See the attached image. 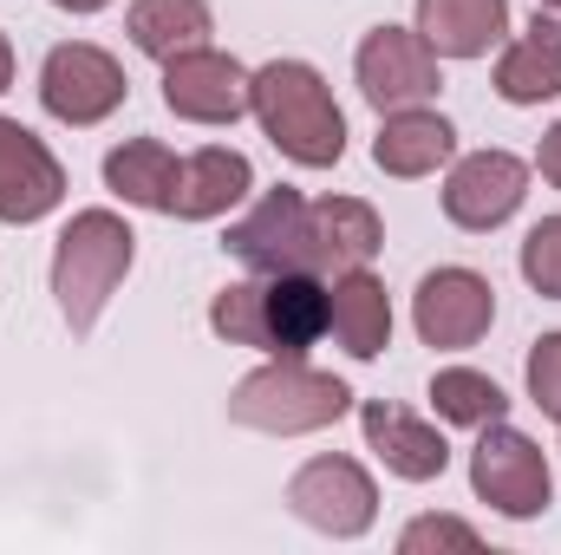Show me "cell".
Instances as JSON below:
<instances>
[{
	"instance_id": "1",
	"label": "cell",
	"mask_w": 561,
	"mask_h": 555,
	"mask_svg": "<svg viewBox=\"0 0 561 555\" xmlns=\"http://www.w3.org/2000/svg\"><path fill=\"white\" fill-rule=\"evenodd\" d=\"M209 333L229 347H255L268 360H307V347L327 333V275L287 269V275L229 281L209 301Z\"/></svg>"
},
{
	"instance_id": "2",
	"label": "cell",
	"mask_w": 561,
	"mask_h": 555,
	"mask_svg": "<svg viewBox=\"0 0 561 555\" xmlns=\"http://www.w3.org/2000/svg\"><path fill=\"white\" fill-rule=\"evenodd\" d=\"M249 118L300 170H333L346 157V112H340L333 86L320 79V66H307V59H268L249 79Z\"/></svg>"
},
{
	"instance_id": "3",
	"label": "cell",
	"mask_w": 561,
	"mask_h": 555,
	"mask_svg": "<svg viewBox=\"0 0 561 555\" xmlns=\"http://www.w3.org/2000/svg\"><path fill=\"white\" fill-rule=\"evenodd\" d=\"M138 262V236L118 209H79L59 242H53V301L59 320L72 327V340H85L99 327V314L112 307V294L125 287Z\"/></svg>"
},
{
	"instance_id": "4",
	"label": "cell",
	"mask_w": 561,
	"mask_h": 555,
	"mask_svg": "<svg viewBox=\"0 0 561 555\" xmlns=\"http://www.w3.org/2000/svg\"><path fill=\"white\" fill-rule=\"evenodd\" d=\"M346 412H353V386L307 360H268L229 393V418L262 438H307V431L340 424Z\"/></svg>"
},
{
	"instance_id": "5",
	"label": "cell",
	"mask_w": 561,
	"mask_h": 555,
	"mask_svg": "<svg viewBox=\"0 0 561 555\" xmlns=\"http://www.w3.org/2000/svg\"><path fill=\"white\" fill-rule=\"evenodd\" d=\"M470 490H477V503H490V510L510 517V523L549 517V503H556L549 451H542L529 431H516L510 418H496V424L477 431V451H470Z\"/></svg>"
},
{
	"instance_id": "6",
	"label": "cell",
	"mask_w": 561,
	"mask_h": 555,
	"mask_svg": "<svg viewBox=\"0 0 561 555\" xmlns=\"http://www.w3.org/2000/svg\"><path fill=\"white\" fill-rule=\"evenodd\" d=\"M287 510L313 530V536H333V543H359L373 523H379V484L359 457H340V451H320L307 457L294 477H287Z\"/></svg>"
},
{
	"instance_id": "7",
	"label": "cell",
	"mask_w": 561,
	"mask_h": 555,
	"mask_svg": "<svg viewBox=\"0 0 561 555\" xmlns=\"http://www.w3.org/2000/svg\"><path fill=\"white\" fill-rule=\"evenodd\" d=\"M125 92H131L125 66H118L105 46H92V39H66V46H53L46 66H39V105H46V118H59V125H72V132L105 125V118L125 105Z\"/></svg>"
},
{
	"instance_id": "8",
	"label": "cell",
	"mask_w": 561,
	"mask_h": 555,
	"mask_svg": "<svg viewBox=\"0 0 561 555\" xmlns=\"http://www.w3.org/2000/svg\"><path fill=\"white\" fill-rule=\"evenodd\" d=\"M353 79L366 92L373 112H405V105H431L444 86V59L424 46L419 26H373L353 53Z\"/></svg>"
},
{
	"instance_id": "9",
	"label": "cell",
	"mask_w": 561,
	"mask_h": 555,
	"mask_svg": "<svg viewBox=\"0 0 561 555\" xmlns=\"http://www.w3.org/2000/svg\"><path fill=\"white\" fill-rule=\"evenodd\" d=\"M529 177H536V163H523L516 150L450 157V170H444V216L457 229H470V236H490L529 203Z\"/></svg>"
},
{
	"instance_id": "10",
	"label": "cell",
	"mask_w": 561,
	"mask_h": 555,
	"mask_svg": "<svg viewBox=\"0 0 561 555\" xmlns=\"http://www.w3.org/2000/svg\"><path fill=\"white\" fill-rule=\"evenodd\" d=\"M249 66L236 53L216 46H190L176 59H163V105L183 125H236L249 118Z\"/></svg>"
},
{
	"instance_id": "11",
	"label": "cell",
	"mask_w": 561,
	"mask_h": 555,
	"mask_svg": "<svg viewBox=\"0 0 561 555\" xmlns=\"http://www.w3.org/2000/svg\"><path fill=\"white\" fill-rule=\"evenodd\" d=\"M490 320H496V287L477 269H457V262L431 269L419 281V294H412V327H419L424 347H437V353L477 347L490 333Z\"/></svg>"
},
{
	"instance_id": "12",
	"label": "cell",
	"mask_w": 561,
	"mask_h": 555,
	"mask_svg": "<svg viewBox=\"0 0 561 555\" xmlns=\"http://www.w3.org/2000/svg\"><path fill=\"white\" fill-rule=\"evenodd\" d=\"M222 249L249 269V275H287V269H307V196L294 183L262 190V203L229 223Z\"/></svg>"
},
{
	"instance_id": "13",
	"label": "cell",
	"mask_w": 561,
	"mask_h": 555,
	"mask_svg": "<svg viewBox=\"0 0 561 555\" xmlns=\"http://www.w3.org/2000/svg\"><path fill=\"white\" fill-rule=\"evenodd\" d=\"M66 203V163L46 150L39 132L0 118V223H46Z\"/></svg>"
},
{
	"instance_id": "14",
	"label": "cell",
	"mask_w": 561,
	"mask_h": 555,
	"mask_svg": "<svg viewBox=\"0 0 561 555\" xmlns=\"http://www.w3.org/2000/svg\"><path fill=\"white\" fill-rule=\"evenodd\" d=\"M386 249V223L366 196H320L307 203V269L313 275H346V269H373V256Z\"/></svg>"
},
{
	"instance_id": "15",
	"label": "cell",
	"mask_w": 561,
	"mask_h": 555,
	"mask_svg": "<svg viewBox=\"0 0 561 555\" xmlns=\"http://www.w3.org/2000/svg\"><path fill=\"white\" fill-rule=\"evenodd\" d=\"M359 431H366V451H373L392 477H405V484H431V477L450 471V444H444V431L424 424L419 412H405V406L366 399V406H359Z\"/></svg>"
},
{
	"instance_id": "16",
	"label": "cell",
	"mask_w": 561,
	"mask_h": 555,
	"mask_svg": "<svg viewBox=\"0 0 561 555\" xmlns=\"http://www.w3.org/2000/svg\"><path fill=\"white\" fill-rule=\"evenodd\" d=\"M249 190H255V163H249L242 150H229V144H203V150H190L183 170H176L170 216H176V223H216V216H229L236 203H249Z\"/></svg>"
},
{
	"instance_id": "17",
	"label": "cell",
	"mask_w": 561,
	"mask_h": 555,
	"mask_svg": "<svg viewBox=\"0 0 561 555\" xmlns=\"http://www.w3.org/2000/svg\"><path fill=\"white\" fill-rule=\"evenodd\" d=\"M327 333L346 360H379L392 347V294L373 269H346L327 287Z\"/></svg>"
},
{
	"instance_id": "18",
	"label": "cell",
	"mask_w": 561,
	"mask_h": 555,
	"mask_svg": "<svg viewBox=\"0 0 561 555\" xmlns=\"http://www.w3.org/2000/svg\"><path fill=\"white\" fill-rule=\"evenodd\" d=\"M412 26L437 59H483L510 39V0H419Z\"/></svg>"
},
{
	"instance_id": "19",
	"label": "cell",
	"mask_w": 561,
	"mask_h": 555,
	"mask_svg": "<svg viewBox=\"0 0 561 555\" xmlns=\"http://www.w3.org/2000/svg\"><path fill=\"white\" fill-rule=\"evenodd\" d=\"M457 157V125L431 105H405V112H379V138H373V163L386 177H431Z\"/></svg>"
},
{
	"instance_id": "20",
	"label": "cell",
	"mask_w": 561,
	"mask_h": 555,
	"mask_svg": "<svg viewBox=\"0 0 561 555\" xmlns=\"http://www.w3.org/2000/svg\"><path fill=\"white\" fill-rule=\"evenodd\" d=\"M496 99L503 105H549V99H561V20L536 13L529 33L496 46Z\"/></svg>"
},
{
	"instance_id": "21",
	"label": "cell",
	"mask_w": 561,
	"mask_h": 555,
	"mask_svg": "<svg viewBox=\"0 0 561 555\" xmlns=\"http://www.w3.org/2000/svg\"><path fill=\"white\" fill-rule=\"evenodd\" d=\"M183 157L163 138H125L118 150H105V190L131 209H157L170 216V190H176Z\"/></svg>"
},
{
	"instance_id": "22",
	"label": "cell",
	"mask_w": 561,
	"mask_h": 555,
	"mask_svg": "<svg viewBox=\"0 0 561 555\" xmlns=\"http://www.w3.org/2000/svg\"><path fill=\"white\" fill-rule=\"evenodd\" d=\"M125 33H131V46H138L144 59L163 66V59H176L190 46H209L216 13H209V0H131Z\"/></svg>"
},
{
	"instance_id": "23",
	"label": "cell",
	"mask_w": 561,
	"mask_h": 555,
	"mask_svg": "<svg viewBox=\"0 0 561 555\" xmlns=\"http://www.w3.org/2000/svg\"><path fill=\"white\" fill-rule=\"evenodd\" d=\"M431 412L444 418V424L483 431V424L510 418V393L490 373H477V366H444V373H431Z\"/></svg>"
},
{
	"instance_id": "24",
	"label": "cell",
	"mask_w": 561,
	"mask_h": 555,
	"mask_svg": "<svg viewBox=\"0 0 561 555\" xmlns=\"http://www.w3.org/2000/svg\"><path fill=\"white\" fill-rule=\"evenodd\" d=\"M523 281L536 294L561 301V216H542L529 236H523Z\"/></svg>"
},
{
	"instance_id": "25",
	"label": "cell",
	"mask_w": 561,
	"mask_h": 555,
	"mask_svg": "<svg viewBox=\"0 0 561 555\" xmlns=\"http://www.w3.org/2000/svg\"><path fill=\"white\" fill-rule=\"evenodd\" d=\"M424 550H483V536L463 517H412L399 530V555H424Z\"/></svg>"
},
{
	"instance_id": "26",
	"label": "cell",
	"mask_w": 561,
	"mask_h": 555,
	"mask_svg": "<svg viewBox=\"0 0 561 555\" xmlns=\"http://www.w3.org/2000/svg\"><path fill=\"white\" fill-rule=\"evenodd\" d=\"M529 399L542 406V418H561V333H542L529 347Z\"/></svg>"
},
{
	"instance_id": "27",
	"label": "cell",
	"mask_w": 561,
	"mask_h": 555,
	"mask_svg": "<svg viewBox=\"0 0 561 555\" xmlns=\"http://www.w3.org/2000/svg\"><path fill=\"white\" fill-rule=\"evenodd\" d=\"M536 170H542V183H549V190H561V125L542 132V144H536Z\"/></svg>"
},
{
	"instance_id": "28",
	"label": "cell",
	"mask_w": 561,
	"mask_h": 555,
	"mask_svg": "<svg viewBox=\"0 0 561 555\" xmlns=\"http://www.w3.org/2000/svg\"><path fill=\"white\" fill-rule=\"evenodd\" d=\"M7 86H13V39L0 33V92H7Z\"/></svg>"
},
{
	"instance_id": "29",
	"label": "cell",
	"mask_w": 561,
	"mask_h": 555,
	"mask_svg": "<svg viewBox=\"0 0 561 555\" xmlns=\"http://www.w3.org/2000/svg\"><path fill=\"white\" fill-rule=\"evenodd\" d=\"M53 7H59V13H105L112 0H53Z\"/></svg>"
},
{
	"instance_id": "30",
	"label": "cell",
	"mask_w": 561,
	"mask_h": 555,
	"mask_svg": "<svg viewBox=\"0 0 561 555\" xmlns=\"http://www.w3.org/2000/svg\"><path fill=\"white\" fill-rule=\"evenodd\" d=\"M536 13H549V20H561V0H536Z\"/></svg>"
},
{
	"instance_id": "31",
	"label": "cell",
	"mask_w": 561,
	"mask_h": 555,
	"mask_svg": "<svg viewBox=\"0 0 561 555\" xmlns=\"http://www.w3.org/2000/svg\"><path fill=\"white\" fill-rule=\"evenodd\" d=\"M556 424H561V418H556Z\"/></svg>"
}]
</instances>
